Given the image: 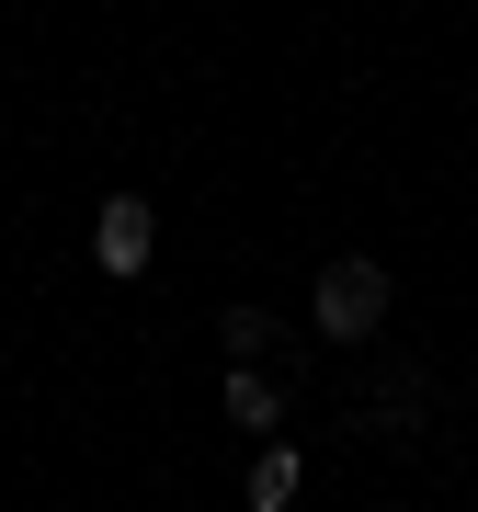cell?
Masks as SVG:
<instances>
[{
  "mask_svg": "<svg viewBox=\"0 0 478 512\" xmlns=\"http://www.w3.org/2000/svg\"><path fill=\"white\" fill-rule=\"evenodd\" d=\"M387 296H399V285H387V262L342 251L331 274H319V308H308V319H319V342L353 353V342H376V330H387Z\"/></svg>",
  "mask_w": 478,
  "mask_h": 512,
  "instance_id": "6da1fadb",
  "label": "cell"
},
{
  "mask_svg": "<svg viewBox=\"0 0 478 512\" xmlns=\"http://www.w3.org/2000/svg\"><path fill=\"white\" fill-rule=\"evenodd\" d=\"M148 239H160V217H148V194H103V217H92V262L114 285L148 274Z\"/></svg>",
  "mask_w": 478,
  "mask_h": 512,
  "instance_id": "7a4b0ae2",
  "label": "cell"
},
{
  "mask_svg": "<svg viewBox=\"0 0 478 512\" xmlns=\"http://www.w3.org/2000/svg\"><path fill=\"white\" fill-rule=\"evenodd\" d=\"M217 410H228V433H274V421H285V376L228 365V376H217Z\"/></svg>",
  "mask_w": 478,
  "mask_h": 512,
  "instance_id": "3957f363",
  "label": "cell"
},
{
  "mask_svg": "<svg viewBox=\"0 0 478 512\" xmlns=\"http://www.w3.org/2000/svg\"><path fill=\"white\" fill-rule=\"evenodd\" d=\"M296 490H308L296 444H262V456H251V478H239V501H251V512H296Z\"/></svg>",
  "mask_w": 478,
  "mask_h": 512,
  "instance_id": "277c9868",
  "label": "cell"
},
{
  "mask_svg": "<svg viewBox=\"0 0 478 512\" xmlns=\"http://www.w3.org/2000/svg\"><path fill=\"white\" fill-rule=\"evenodd\" d=\"M217 342H228V365H239V353H285V319H274V308H251V296H239V308L217 319Z\"/></svg>",
  "mask_w": 478,
  "mask_h": 512,
  "instance_id": "5b68a950",
  "label": "cell"
},
{
  "mask_svg": "<svg viewBox=\"0 0 478 512\" xmlns=\"http://www.w3.org/2000/svg\"><path fill=\"white\" fill-rule=\"evenodd\" d=\"M422 410H433V376H387L365 399V433H399V421H422Z\"/></svg>",
  "mask_w": 478,
  "mask_h": 512,
  "instance_id": "8992f818",
  "label": "cell"
}]
</instances>
